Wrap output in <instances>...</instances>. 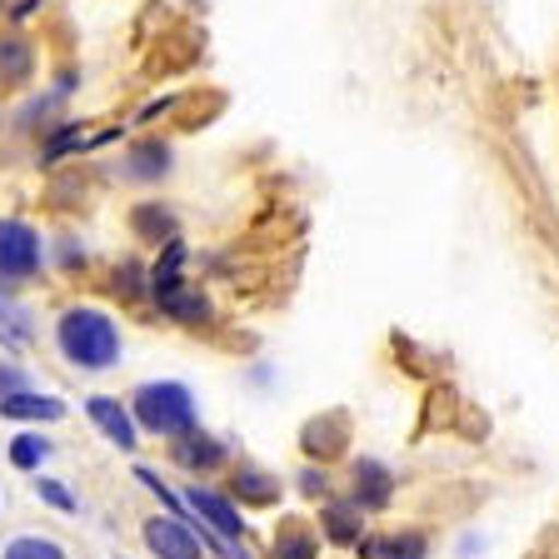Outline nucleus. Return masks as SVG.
I'll return each mask as SVG.
<instances>
[{
	"label": "nucleus",
	"mask_w": 559,
	"mask_h": 559,
	"mask_svg": "<svg viewBox=\"0 0 559 559\" xmlns=\"http://www.w3.org/2000/svg\"><path fill=\"white\" fill-rule=\"evenodd\" d=\"M135 419L151 435H186L195 430V400L186 384L160 380V384H140L135 390Z\"/></svg>",
	"instance_id": "f03ea898"
},
{
	"label": "nucleus",
	"mask_w": 559,
	"mask_h": 559,
	"mask_svg": "<svg viewBox=\"0 0 559 559\" xmlns=\"http://www.w3.org/2000/svg\"><path fill=\"white\" fill-rule=\"evenodd\" d=\"M190 510L195 514H205L210 524H215V530H221L225 539H235L245 530V520H240V510H235L230 500H225V495H215V489H190Z\"/></svg>",
	"instance_id": "39448f33"
},
{
	"label": "nucleus",
	"mask_w": 559,
	"mask_h": 559,
	"mask_svg": "<svg viewBox=\"0 0 559 559\" xmlns=\"http://www.w3.org/2000/svg\"><path fill=\"white\" fill-rule=\"evenodd\" d=\"M85 409H91V419L100 425L110 440L120 444V450H135V419L126 415V409L116 405V400H105V395H91L85 400Z\"/></svg>",
	"instance_id": "423d86ee"
},
{
	"label": "nucleus",
	"mask_w": 559,
	"mask_h": 559,
	"mask_svg": "<svg viewBox=\"0 0 559 559\" xmlns=\"http://www.w3.org/2000/svg\"><path fill=\"white\" fill-rule=\"evenodd\" d=\"M21 390V374L15 370H0V395H15Z\"/></svg>",
	"instance_id": "5701e85b"
},
{
	"label": "nucleus",
	"mask_w": 559,
	"mask_h": 559,
	"mask_svg": "<svg viewBox=\"0 0 559 559\" xmlns=\"http://www.w3.org/2000/svg\"><path fill=\"white\" fill-rule=\"evenodd\" d=\"M35 489H40V500L56 504V510H75V495H70L66 485H56V479H35Z\"/></svg>",
	"instance_id": "412c9836"
},
{
	"label": "nucleus",
	"mask_w": 559,
	"mask_h": 559,
	"mask_svg": "<svg viewBox=\"0 0 559 559\" xmlns=\"http://www.w3.org/2000/svg\"><path fill=\"white\" fill-rule=\"evenodd\" d=\"M384 559H425V539L419 535H395V539H384L380 545Z\"/></svg>",
	"instance_id": "aec40b11"
},
{
	"label": "nucleus",
	"mask_w": 559,
	"mask_h": 559,
	"mask_svg": "<svg viewBox=\"0 0 559 559\" xmlns=\"http://www.w3.org/2000/svg\"><path fill=\"white\" fill-rule=\"evenodd\" d=\"M390 495H395L390 469L374 465V460H360V465H355V504H360V510H380Z\"/></svg>",
	"instance_id": "0eeeda50"
},
{
	"label": "nucleus",
	"mask_w": 559,
	"mask_h": 559,
	"mask_svg": "<svg viewBox=\"0 0 559 559\" xmlns=\"http://www.w3.org/2000/svg\"><path fill=\"white\" fill-rule=\"evenodd\" d=\"M0 5H5V0H0Z\"/></svg>",
	"instance_id": "393cba45"
},
{
	"label": "nucleus",
	"mask_w": 559,
	"mask_h": 559,
	"mask_svg": "<svg viewBox=\"0 0 559 559\" xmlns=\"http://www.w3.org/2000/svg\"><path fill=\"white\" fill-rule=\"evenodd\" d=\"M50 454V444L40 440V435H21V440L11 444V465H21V469H35L40 460Z\"/></svg>",
	"instance_id": "a211bd4d"
},
{
	"label": "nucleus",
	"mask_w": 559,
	"mask_h": 559,
	"mask_svg": "<svg viewBox=\"0 0 559 559\" xmlns=\"http://www.w3.org/2000/svg\"><path fill=\"white\" fill-rule=\"evenodd\" d=\"M160 310L170 314V320H186V325H200V320H210V305H205V295H195V290H170L160 300Z\"/></svg>",
	"instance_id": "f8f14e48"
},
{
	"label": "nucleus",
	"mask_w": 559,
	"mask_h": 559,
	"mask_svg": "<svg viewBox=\"0 0 559 559\" xmlns=\"http://www.w3.org/2000/svg\"><path fill=\"white\" fill-rule=\"evenodd\" d=\"M230 489L240 495L245 504H275L280 500V479L260 475V469H240V475L230 479Z\"/></svg>",
	"instance_id": "9b49d317"
},
{
	"label": "nucleus",
	"mask_w": 559,
	"mask_h": 559,
	"mask_svg": "<svg viewBox=\"0 0 559 559\" xmlns=\"http://www.w3.org/2000/svg\"><path fill=\"white\" fill-rule=\"evenodd\" d=\"M170 170V145H160V140H145V145H135V155H130V175H140V180H155V175Z\"/></svg>",
	"instance_id": "ddd939ff"
},
{
	"label": "nucleus",
	"mask_w": 559,
	"mask_h": 559,
	"mask_svg": "<svg viewBox=\"0 0 559 559\" xmlns=\"http://www.w3.org/2000/svg\"><path fill=\"white\" fill-rule=\"evenodd\" d=\"M145 545L160 559H200L205 555V539L195 530H186L180 520H145Z\"/></svg>",
	"instance_id": "20e7f679"
},
{
	"label": "nucleus",
	"mask_w": 559,
	"mask_h": 559,
	"mask_svg": "<svg viewBox=\"0 0 559 559\" xmlns=\"http://www.w3.org/2000/svg\"><path fill=\"white\" fill-rule=\"evenodd\" d=\"M31 75V46L25 40H0V85H21Z\"/></svg>",
	"instance_id": "4468645a"
},
{
	"label": "nucleus",
	"mask_w": 559,
	"mask_h": 559,
	"mask_svg": "<svg viewBox=\"0 0 559 559\" xmlns=\"http://www.w3.org/2000/svg\"><path fill=\"white\" fill-rule=\"evenodd\" d=\"M56 340L66 349V360L81 365V370H110L120 360V330L100 310H66Z\"/></svg>",
	"instance_id": "f257e3e1"
},
{
	"label": "nucleus",
	"mask_w": 559,
	"mask_h": 559,
	"mask_svg": "<svg viewBox=\"0 0 559 559\" xmlns=\"http://www.w3.org/2000/svg\"><path fill=\"white\" fill-rule=\"evenodd\" d=\"M5 559H66V549L40 539V535H25V539H11V545H5Z\"/></svg>",
	"instance_id": "f3484780"
},
{
	"label": "nucleus",
	"mask_w": 559,
	"mask_h": 559,
	"mask_svg": "<svg viewBox=\"0 0 559 559\" xmlns=\"http://www.w3.org/2000/svg\"><path fill=\"white\" fill-rule=\"evenodd\" d=\"M135 230L145 235V240H175V221L160 205H140L135 210Z\"/></svg>",
	"instance_id": "dca6fc26"
},
{
	"label": "nucleus",
	"mask_w": 559,
	"mask_h": 559,
	"mask_svg": "<svg viewBox=\"0 0 559 559\" xmlns=\"http://www.w3.org/2000/svg\"><path fill=\"white\" fill-rule=\"evenodd\" d=\"M40 270V235L25 221H0V280H31Z\"/></svg>",
	"instance_id": "7ed1b4c3"
},
{
	"label": "nucleus",
	"mask_w": 559,
	"mask_h": 559,
	"mask_svg": "<svg viewBox=\"0 0 559 559\" xmlns=\"http://www.w3.org/2000/svg\"><path fill=\"white\" fill-rule=\"evenodd\" d=\"M305 495H325V469H320V475H314V469L305 475Z\"/></svg>",
	"instance_id": "b1692460"
},
{
	"label": "nucleus",
	"mask_w": 559,
	"mask_h": 559,
	"mask_svg": "<svg viewBox=\"0 0 559 559\" xmlns=\"http://www.w3.org/2000/svg\"><path fill=\"white\" fill-rule=\"evenodd\" d=\"M275 559H314V535L300 524H285L275 535Z\"/></svg>",
	"instance_id": "2eb2a0df"
},
{
	"label": "nucleus",
	"mask_w": 559,
	"mask_h": 559,
	"mask_svg": "<svg viewBox=\"0 0 559 559\" xmlns=\"http://www.w3.org/2000/svg\"><path fill=\"white\" fill-rule=\"evenodd\" d=\"M221 444L210 440V435H195V430H186V435H175V460L180 465H190V469H210V465H221Z\"/></svg>",
	"instance_id": "1a4fd4ad"
},
{
	"label": "nucleus",
	"mask_w": 559,
	"mask_h": 559,
	"mask_svg": "<svg viewBox=\"0 0 559 559\" xmlns=\"http://www.w3.org/2000/svg\"><path fill=\"white\" fill-rule=\"evenodd\" d=\"M325 530H330V539H340V545L360 539V520H355V510H330L325 514Z\"/></svg>",
	"instance_id": "6ab92c4d"
},
{
	"label": "nucleus",
	"mask_w": 559,
	"mask_h": 559,
	"mask_svg": "<svg viewBox=\"0 0 559 559\" xmlns=\"http://www.w3.org/2000/svg\"><path fill=\"white\" fill-rule=\"evenodd\" d=\"M305 450L320 454V460H330V454L345 450V419H314V425H305Z\"/></svg>",
	"instance_id": "9d476101"
},
{
	"label": "nucleus",
	"mask_w": 559,
	"mask_h": 559,
	"mask_svg": "<svg viewBox=\"0 0 559 559\" xmlns=\"http://www.w3.org/2000/svg\"><path fill=\"white\" fill-rule=\"evenodd\" d=\"M0 415H5V419H60V415H66V400H56V395H25V390H15V395H0Z\"/></svg>",
	"instance_id": "6e6552de"
},
{
	"label": "nucleus",
	"mask_w": 559,
	"mask_h": 559,
	"mask_svg": "<svg viewBox=\"0 0 559 559\" xmlns=\"http://www.w3.org/2000/svg\"><path fill=\"white\" fill-rule=\"evenodd\" d=\"M135 275H140V270H135V265H120V270H116V290H120V295H140Z\"/></svg>",
	"instance_id": "4be33fe9"
}]
</instances>
